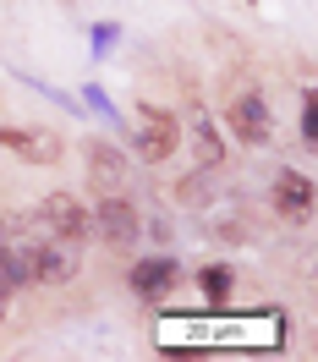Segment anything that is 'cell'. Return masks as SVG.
I'll return each instance as SVG.
<instances>
[{
	"mask_svg": "<svg viewBox=\"0 0 318 362\" xmlns=\"http://www.w3.org/2000/svg\"><path fill=\"white\" fill-rule=\"evenodd\" d=\"M0 318H11V286H0Z\"/></svg>",
	"mask_w": 318,
	"mask_h": 362,
	"instance_id": "obj_16",
	"label": "cell"
},
{
	"mask_svg": "<svg viewBox=\"0 0 318 362\" xmlns=\"http://www.w3.org/2000/svg\"><path fill=\"white\" fill-rule=\"evenodd\" d=\"M182 132L192 137V159H198V170H220V165H225V132H220V121L208 115L204 99H192V105H187Z\"/></svg>",
	"mask_w": 318,
	"mask_h": 362,
	"instance_id": "obj_5",
	"label": "cell"
},
{
	"mask_svg": "<svg viewBox=\"0 0 318 362\" xmlns=\"http://www.w3.org/2000/svg\"><path fill=\"white\" fill-rule=\"evenodd\" d=\"M0 148H11V154L28 159V165H55L66 143L49 132V127H0Z\"/></svg>",
	"mask_w": 318,
	"mask_h": 362,
	"instance_id": "obj_7",
	"label": "cell"
},
{
	"mask_svg": "<svg viewBox=\"0 0 318 362\" xmlns=\"http://www.w3.org/2000/svg\"><path fill=\"white\" fill-rule=\"evenodd\" d=\"M33 247L17 220H0V286H28L33 280Z\"/></svg>",
	"mask_w": 318,
	"mask_h": 362,
	"instance_id": "obj_6",
	"label": "cell"
},
{
	"mask_svg": "<svg viewBox=\"0 0 318 362\" xmlns=\"http://www.w3.org/2000/svg\"><path fill=\"white\" fill-rule=\"evenodd\" d=\"M88 105H93V110H99V115H105L110 127H121V110H115V105H110V99H105V93H99V88H88Z\"/></svg>",
	"mask_w": 318,
	"mask_h": 362,
	"instance_id": "obj_15",
	"label": "cell"
},
{
	"mask_svg": "<svg viewBox=\"0 0 318 362\" xmlns=\"http://www.w3.org/2000/svg\"><path fill=\"white\" fill-rule=\"evenodd\" d=\"M88 230H99V242H105V247L132 252L137 236H143V214H137L121 192H105V198H99V209L88 214Z\"/></svg>",
	"mask_w": 318,
	"mask_h": 362,
	"instance_id": "obj_2",
	"label": "cell"
},
{
	"mask_svg": "<svg viewBox=\"0 0 318 362\" xmlns=\"http://www.w3.org/2000/svg\"><path fill=\"white\" fill-rule=\"evenodd\" d=\"M204 291L214 296V302H225V291H230V269H225V264H214V269H204Z\"/></svg>",
	"mask_w": 318,
	"mask_h": 362,
	"instance_id": "obj_13",
	"label": "cell"
},
{
	"mask_svg": "<svg viewBox=\"0 0 318 362\" xmlns=\"http://www.w3.org/2000/svg\"><path fill=\"white\" fill-rule=\"evenodd\" d=\"M302 143H318V99H313V88L302 93Z\"/></svg>",
	"mask_w": 318,
	"mask_h": 362,
	"instance_id": "obj_12",
	"label": "cell"
},
{
	"mask_svg": "<svg viewBox=\"0 0 318 362\" xmlns=\"http://www.w3.org/2000/svg\"><path fill=\"white\" fill-rule=\"evenodd\" d=\"M176 280H182V264H176V258H137L132 274H126V286H132L143 302H165V296L176 291Z\"/></svg>",
	"mask_w": 318,
	"mask_h": 362,
	"instance_id": "obj_8",
	"label": "cell"
},
{
	"mask_svg": "<svg viewBox=\"0 0 318 362\" xmlns=\"http://www.w3.org/2000/svg\"><path fill=\"white\" fill-rule=\"evenodd\" d=\"M77 269H83V258H77V247L71 242H39L33 247V280H45V286H66V280H77Z\"/></svg>",
	"mask_w": 318,
	"mask_h": 362,
	"instance_id": "obj_9",
	"label": "cell"
},
{
	"mask_svg": "<svg viewBox=\"0 0 318 362\" xmlns=\"http://www.w3.org/2000/svg\"><path fill=\"white\" fill-rule=\"evenodd\" d=\"M88 181H93L99 198H105V192H121V187H126V154H121L115 143H88Z\"/></svg>",
	"mask_w": 318,
	"mask_h": 362,
	"instance_id": "obj_10",
	"label": "cell"
},
{
	"mask_svg": "<svg viewBox=\"0 0 318 362\" xmlns=\"http://www.w3.org/2000/svg\"><path fill=\"white\" fill-rule=\"evenodd\" d=\"M39 226H45L49 242H71V247H83V242H88V209L77 204L71 192H49L45 204H39Z\"/></svg>",
	"mask_w": 318,
	"mask_h": 362,
	"instance_id": "obj_4",
	"label": "cell"
},
{
	"mask_svg": "<svg viewBox=\"0 0 318 362\" xmlns=\"http://www.w3.org/2000/svg\"><path fill=\"white\" fill-rule=\"evenodd\" d=\"M115 33H121L115 23H93V33H88V39H93V55H110V49H115Z\"/></svg>",
	"mask_w": 318,
	"mask_h": 362,
	"instance_id": "obj_14",
	"label": "cell"
},
{
	"mask_svg": "<svg viewBox=\"0 0 318 362\" xmlns=\"http://www.w3.org/2000/svg\"><path fill=\"white\" fill-rule=\"evenodd\" d=\"M274 209L285 220H296V226L313 214V181H307V170H280L274 176Z\"/></svg>",
	"mask_w": 318,
	"mask_h": 362,
	"instance_id": "obj_11",
	"label": "cell"
},
{
	"mask_svg": "<svg viewBox=\"0 0 318 362\" xmlns=\"http://www.w3.org/2000/svg\"><path fill=\"white\" fill-rule=\"evenodd\" d=\"M126 137H132V148H137L143 165H165V159L176 154V143H182V121L170 110H159V105H143L137 121L126 127Z\"/></svg>",
	"mask_w": 318,
	"mask_h": 362,
	"instance_id": "obj_1",
	"label": "cell"
},
{
	"mask_svg": "<svg viewBox=\"0 0 318 362\" xmlns=\"http://www.w3.org/2000/svg\"><path fill=\"white\" fill-rule=\"evenodd\" d=\"M225 127L236 143H247V148H264L274 137V121H269V105H264V93L258 88H242L236 99L225 105Z\"/></svg>",
	"mask_w": 318,
	"mask_h": 362,
	"instance_id": "obj_3",
	"label": "cell"
}]
</instances>
